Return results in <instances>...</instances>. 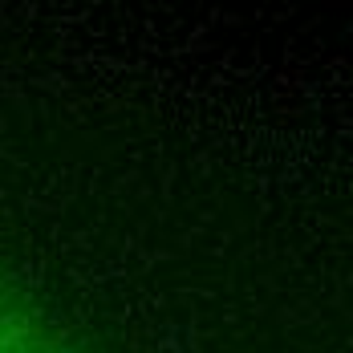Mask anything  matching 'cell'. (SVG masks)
<instances>
[{"mask_svg":"<svg viewBox=\"0 0 353 353\" xmlns=\"http://www.w3.org/2000/svg\"><path fill=\"white\" fill-rule=\"evenodd\" d=\"M0 353H81L41 309L33 292L0 264Z\"/></svg>","mask_w":353,"mask_h":353,"instance_id":"6da1fadb","label":"cell"}]
</instances>
